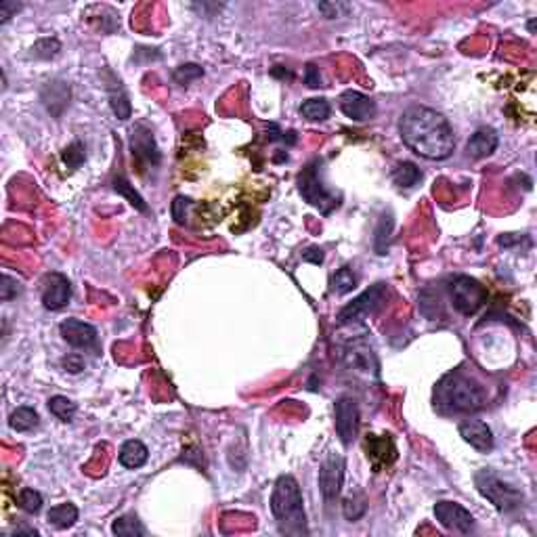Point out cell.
Here are the masks:
<instances>
[{
    "mask_svg": "<svg viewBox=\"0 0 537 537\" xmlns=\"http://www.w3.org/2000/svg\"><path fill=\"white\" fill-rule=\"evenodd\" d=\"M403 143L420 157L430 162L447 160L455 151V134L449 120L430 108L413 105L399 118Z\"/></svg>",
    "mask_w": 537,
    "mask_h": 537,
    "instance_id": "obj_1",
    "label": "cell"
},
{
    "mask_svg": "<svg viewBox=\"0 0 537 537\" xmlns=\"http://www.w3.org/2000/svg\"><path fill=\"white\" fill-rule=\"evenodd\" d=\"M271 510H273V517H275L281 533H292V536L306 533V515H304L302 491L294 477L281 474L275 481V487L271 493Z\"/></svg>",
    "mask_w": 537,
    "mask_h": 537,
    "instance_id": "obj_2",
    "label": "cell"
},
{
    "mask_svg": "<svg viewBox=\"0 0 537 537\" xmlns=\"http://www.w3.org/2000/svg\"><path fill=\"white\" fill-rule=\"evenodd\" d=\"M436 401L439 405H445L449 411L470 413V411H477L483 407L485 391L477 380H472L460 372H453L441 380V384L436 389Z\"/></svg>",
    "mask_w": 537,
    "mask_h": 537,
    "instance_id": "obj_3",
    "label": "cell"
},
{
    "mask_svg": "<svg viewBox=\"0 0 537 537\" xmlns=\"http://www.w3.org/2000/svg\"><path fill=\"white\" fill-rule=\"evenodd\" d=\"M298 191L300 195L315 206L321 214H330L334 208L340 206V198L330 191L321 181V162L313 160L298 176Z\"/></svg>",
    "mask_w": 537,
    "mask_h": 537,
    "instance_id": "obj_4",
    "label": "cell"
},
{
    "mask_svg": "<svg viewBox=\"0 0 537 537\" xmlns=\"http://www.w3.org/2000/svg\"><path fill=\"white\" fill-rule=\"evenodd\" d=\"M474 485H477L479 493L483 498H487L500 512H512L523 502V493L517 487L504 483L491 470H479L474 474Z\"/></svg>",
    "mask_w": 537,
    "mask_h": 537,
    "instance_id": "obj_5",
    "label": "cell"
},
{
    "mask_svg": "<svg viewBox=\"0 0 537 537\" xmlns=\"http://www.w3.org/2000/svg\"><path fill=\"white\" fill-rule=\"evenodd\" d=\"M389 298V287L384 283H376L368 287L363 294H359L353 302H349L340 313H338V323L340 325H351V323H361L368 317L376 315L382 304Z\"/></svg>",
    "mask_w": 537,
    "mask_h": 537,
    "instance_id": "obj_6",
    "label": "cell"
},
{
    "mask_svg": "<svg viewBox=\"0 0 537 537\" xmlns=\"http://www.w3.org/2000/svg\"><path fill=\"white\" fill-rule=\"evenodd\" d=\"M449 296L451 304L458 313L464 317H472L485 302H487V290L468 275H455L449 283Z\"/></svg>",
    "mask_w": 537,
    "mask_h": 537,
    "instance_id": "obj_7",
    "label": "cell"
},
{
    "mask_svg": "<svg viewBox=\"0 0 537 537\" xmlns=\"http://www.w3.org/2000/svg\"><path fill=\"white\" fill-rule=\"evenodd\" d=\"M434 519L439 521V525H443L447 531H455V533H470L474 529V519L472 515L458 502H447L441 500L434 504Z\"/></svg>",
    "mask_w": 537,
    "mask_h": 537,
    "instance_id": "obj_8",
    "label": "cell"
},
{
    "mask_svg": "<svg viewBox=\"0 0 537 537\" xmlns=\"http://www.w3.org/2000/svg\"><path fill=\"white\" fill-rule=\"evenodd\" d=\"M342 481H344V460L338 453H328L319 470V489L328 504H332L340 496Z\"/></svg>",
    "mask_w": 537,
    "mask_h": 537,
    "instance_id": "obj_9",
    "label": "cell"
},
{
    "mask_svg": "<svg viewBox=\"0 0 537 537\" xmlns=\"http://www.w3.org/2000/svg\"><path fill=\"white\" fill-rule=\"evenodd\" d=\"M336 432L344 445H351L359 432V407L351 397H342L336 401Z\"/></svg>",
    "mask_w": 537,
    "mask_h": 537,
    "instance_id": "obj_10",
    "label": "cell"
},
{
    "mask_svg": "<svg viewBox=\"0 0 537 537\" xmlns=\"http://www.w3.org/2000/svg\"><path fill=\"white\" fill-rule=\"evenodd\" d=\"M72 298V283L61 273H48L42 283V304L48 311H59L67 306Z\"/></svg>",
    "mask_w": 537,
    "mask_h": 537,
    "instance_id": "obj_11",
    "label": "cell"
},
{
    "mask_svg": "<svg viewBox=\"0 0 537 537\" xmlns=\"http://www.w3.org/2000/svg\"><path fill=\"white\" fill-rule=\"evenodd\" d=\"M344 361L351 370L363 374L368 378L378 374V361H376L374 349L363 340L349 342V347L344 349Z\"/></svg>",
    "mask_w": 537,
    "mask_h": 537,
    "instance_id": "obj_12",
    "label": "cell"
},
{
    "mask_svg": "<svg viewBox=\"0 0 537 537\" xmlns=\"http://www.w3.org/2000/svg\"><path fill=\"white\" fill-rule=\"evenodd\" d=\"M131 149H133V155L141 164L157 166L162 162V155H160V149L155 145L153 133L145 124H138V127L133 129V133H131Z\"/></svg>",
    "mask_w": 537,
    "mask_h": 537,
    "instance_id": "obj_13",
    "label": "cell"
},
{
    "mask_svg": "<svg viewBox=\"0 0 537 537\" xmlns=\"http://www.w3.org/2000/svg\"><path fill=\"white\" fill-rule=\"evenodd\" d=\"M63 340L74 349H91L97 342V330L82 319H65L59 325Z\"/></svg>",
    "mask_w": 537,
    "mask_h": 537,
    "instance_id": "obj_14",
    "label": "cell"
},
{
    "mask_svg": "<svg viewBox=\"0 0 537 537\" xmlns=\"http://www.w3.org/2000/svg\"><path fill=\"white\" fill-rule=\"evenodd\" d=\"M340 110L347 118H351L355 122H365V120L374 118L376 103L359 91H347L340 97Z\"/></svg>",
    "mask_w": 537,
    "mask_h": 537,
    "instance_id": "obj_15",
    "label": "cell"
},
{
    "mask_svg": "<svg viewBox=\"0 0 537 537\" xmlns=\"http://www.w3.org/2000/svg\"><path fill=\"white\" fill-rule=\"evenodd\" d=\"M460 436L481 453H489L493 449V432L481 420H466L460 424Z\"/></svg>",
    "mask_w": 537,
    "mask_h": 537,
    "instance_id": "obj_16",
    "label": "cell"
},
{
    "mask_svg": "<svg viewBox=\"0 0 537 537\" xmlns=\"http://www.w3.org/2000/svg\"><path fill=\"white\" fill-rule=\"evenodd\" d=\"M365 451L370 462L374 464L376 472H380L384 466H391L397 458V449L393 445L391 439L387 436H376V434H368L365 439Z\"/></svg>",
    "mask_w": 537,
    "mask_h": 537,
    "instance_id": "obj_17",
    "label": "cell"
},
{
    "mask_svg": "<svg viewBox=\"0 0 537 537\" xmlns=\"http://www.w3.org/2000/svg\"><path fill=\"white\" fill-rule=\"evenodd\" d=\"M498 133L493 129H479L477 133L472 134L466 143V153L472 157V160H483L487 155H491L496 149H498Z\"/></svg>",
    "mask_w": 537,
    "mask_h": 537,
    "instance_id": "obj_18",
    "label": "cell"
},
{
    "mask_svg": "<svg viewBox=\"0 0 537 537\" xmlns=\"http://www.w3.org/2000/svg\"><path fill=\"white\" fill-rule=\"evenodd\" d=\"M42 101L46 105V110L53 116H61V112L67 108L70 103V86L63 80H53L46 82V86L42 89Z\"/></svg>",
    "mask_w": 537,
    "mask_h": 537,
    "instance_id": "obj_19",
    "label": "cell"
},
{
    "mask_svg": "<svg viewBox=\"0 0 537 537\" xmlns=\"http://www.w3.org/2000/svg\"><path fill=\"white\" fill-rule=\"evenodd\" d=\"M118 460L124 468H141L145 466V462L149 460V451L147 447L138 441V439H129L118 453Z\"/></svg>",
    "mask_w": 537,
    "mask_h": 537,
    "instance_id": "obj_20",
    "label": "cell"
},
{
    "mask_svg": "<svg viewBox=\"0 0 537 537\" xmlns=\"http://www.w3.org/2000/svg\"><path fill=\"white\" fill-rule=\"evenodd\" d=\"M48 523L55 527V529H70L76 525L78 521V508L70 502L65 504H59V506H53L46 515Z\"/></svg>",
    "mask_w": 537,
    "mask_h": 537,
    "instance_id": "obj_21",
    "label": "cell"
},
{
    "mask_svg": "<svg viewBox=\"0 0 537 537\" xmlns=\"http://www.w3.org/2000/svg\"><path fill=\"white\" fill-rule=\"evenodd\" d=\"M393 227H395V221H393V214H382L380 221H378V227H376V233H374V250L376 254L384 257L387 250H389V244H391V238H393Z\"/></svg>",
    "mask_w": 537,
    "mask_h": 537,
    "instance_id": "obj_22",
    "label": "cell"
},
{
    "mask_svg": "<svg viewBox=\"0 0 537 537\" xmlns=\"http://www.w3.org/2000/svg\"><path fill=\"white\" fill-rule=\"evenodd\" d=\"M110 91V105L114 110V114L120 118V120H129L131 114H133V105L129 101V95L124 93V89L120 86V82H112V86L108 89Z\"/></svg>",
    "mask_w": 537,
    "mask_h": 537,
    "instance_id": "obj_23",
    "label": "cell"
},
{
    "mask_svg": "<svg viewBox=\"0 0 537 537\" xmlns=\"http://www.w3.org/2000/svg\"><path fill=\"white\" fill-rule=\"evenodd\" d=\"M330 103L325 99H306L300 105V116L309 122H323L330 118Z\"/></svg>",
    "mask_w": 537,
    "mask_h": 537,
    "instance_id": "obj_24",
    "label": "cell"
},
{
    "mask_svg": "<svg viewBox=\"0 0 537 537\" xmlns=\"http://www.w3.org/2000/svg\"><path fill=\"white\" fill-rule=\"evenodd\" d=\"M420 179H422V170H420L415 164H411V162H401V164H397L395 170H393V181H395V185L401 187V189L413 187Z\"/></svg>",
    "mask_w": 537,
    "mask_h": 537,
    "instance_id": "obj_25",
    "label": "cell"
},
{
    "mask_svg": "<svg viewBox=\"0 0 537 537\" xmlns=\"http://www.w3.org/2000/svg\"><path fill=\"white\" fill-rule=\"evenodd\" d=\"M38 424V413L36 409L32 407H17L11 418H8V426L17 432H25V430H32L34 426Z\"/></svg>",
    "mask_w": 537,
    "mask_h": 537,
    "instance_id": "obj_26",
    "label": "cell"
},
{
    "mask_svg": "<svg viewBox=\"0 0 537 537\" xmlns=\"http://www.w3.org/2000/svg\"><path fill=\"white\" fill-rule=\"evenodd\" d=\"M112 533L120 537H141L145 533V529H143L141 521H138L134 515H124V517H120V519L114 521Z\"/></svg>",
    "mask_w": 537,
    "mask_h": 537,
    "instance_id": "obj_27",
    "label": "cell"
},
{
    "mask_svg": "<svg viewBox=\"0 0 537 537\" xmlns=\"http://www.w3.org/2000/svg\"><path fill=\"white\" fill-rule=\"evenodd\" d=\"M46 405H48V411H51L55 418H59L61 422H72L74 415H76V411H78L76 403L72 401V399H67V397H61V395L51 397Z\"/></svg>",
    "mask_w": 537,
    "mask_h": 537,
    "instance_id": "obj_28",
    "label": "cell"
},
{
    "mask_svg": "<svg viewBox=\"0 0 537 537\" xmlns=\"http://www.w3.org/2000/svg\"><path fill=\"white\" fill-rule=\"evenodd\" d=\"M357 287V275L353 273L351 267H342L338 268L334 275H332V292L336 294H349Z\"/></svg>",
    "mask_w": 537,
    "mask_h": 537,
    "instance_id": "obj_29",
    "label": "cell"
},
{
    "mask_svg": "<svg viewBox=\"0 0 537 537\" xmlns=\"http://www.w3.org/2000/svg\"><path fill=\"white\" fill-rule=\"evenodd\" d=\"M368 512V500L363 493H353L342 502V515L347 521H359Z\"/></svg>",
    "mask_w": 537,
    "mask_h": 537,
    "instance_id": "obj_30",
    "label": "cell"
},
{
    "mask_svg": "<svg viewBox=\"0 0 537 537\" xmlns=\"http://www.w3.org/2000/svg\"><path fill=\"white\" fill-rule=\"evenodd\" d=\"M114 191L116 193H120V195H124L131 204H133L136 210H141V212H147V204H145V200L134 191V187L120 174V176H116L114 179Z\"/></svg>",
    "mask_w": 537,
    "mask_h": 537,
    "instance_id": "obj_31",
    "label": "cell"
},
{
    "mask_svg": "<svg viewBox=\"0 0 537 537\" xmlns=\"http://www.w3.org/2000/svg\"><path fill=\"white\" fill-rule=\"evenodd\" d=\"M59 51H61V42L57 38H40L32 46V55L38 59H53L59 55Z\"/></svg>",
    "mask_w": 537,
    "mask_h": 537,
    "instance_id": "obj_32",
    "label": "cell"
},
{
    "mask_svg": "<svg viewBox=\"0 0 537 537\" xmlns=\"http://www.w3.org/2000/svg\"><path fill=\"white\" fill-rule=\"evenodd\" d=\"M42 496L36 489H21L19 491V508L27 515H36L42 508Z\"/></svg>",
    "mask_w": 537,
    "mask_h": 537,
    "instance_id": "obj_33",
    "label": "cell"
},
{
    "mask_svg": "<svg viewBox=\"0 0 537 537\" xmlns=\"http://www.w3.org/2000/svg\"><path fill=\"white\" fill-rule=\"evenodd\" d=\"M84 160H86V151L80 141H74L72 145L63 149V162L67 164V168H78Z\"/></svg>",
    "mask_w": 537,
    "mask_h": 537,
    "instance_id": "obj_34",
    "label": "cell"
},
{
    "mask_svg": "<svg viewBox=\"0 0 537 537\" xmlns=\"http://www.w3.org/2000/svg\"><path fill=\"white\" fill-rule=\"evenodd\" d=\"M202 76H204V70H202L200 65H195V63H185V65H181V67L174 70V80H176L179 84H187V82L198 80V78H202Z\"/></svg>",
    "mask_w": 537,
    "mask_h": 537,
    "instance_id": "obj_35",
    "label": "cell"
},
{
    "mask_svg": "<svg viewBox=\"0 0 537 537\" xmlns=\"http://www.w3.org/2000/svg\"><path fill=\"white\" fill-rule=\"evenodd\" d=\"M21 294V283L15 279V277H11V275H2V285H0V298L4 300V302H8V300H13V298H17Z\"/></svg>",
    "mask_w": 537,
    "mask_h": 537,
    "instance_id": "obj_36",
    "label": "cell"
},
{
    "mask_svg": "<svg viewBox=\"0 0 537 537\" xmlns=\"http://www.w3.org/2000/svg\"><path fill=\"white\" fill-rule=\"evenodd\" d=\"M189 200L185 195H176L172 202V219L176 225H185V216H187V208H189Z\"/></svg>",
    "mask_w": 537,
    "mask_h": 537,
    "instance_id": "obj_37",
    "label": "cell"
},
{
    "mask_svg": "<svg viewBox=\"0 0 537 537\" xmlns=\"http://www.w3.org/2000/svg\"><path fill=\"white\" fill-rule=\"evenodd\" d=\"M304 84L309 89H319L321 86V74H319V67L315 63H309L304 67Z\"/></svg>",
    "mask_w": 537,
    "mask_h": 537,
    "instance_id": "obj_38",
    "label": "cell"
},
{
    "mask_svg": "<svg viewBox=\"0 0 537 537\" xmlns=\"http://www.w3.org/2000/svg\"><path fill=\"white\" fill-rule=\"evenodd\" d=\"M21 8L19 2H13V0H2L0 2V23H6L17 11Z\"/></svg>",
    "mask_w": 537,
    "mask_h": 537,
    "instance_id": "obj_39",
    "label": "cell"
},
{
    "mask_svg": "<svg viewBox=\"0 0 537 537\" xmlns=\"http://www.w3.org/2000/svg\"><path fill=\"white\" fill-rule=\"evenodd\" d=\"M319 11H321L325 17L334 19V17H338V13H340V11H349V4H330V2H319Z\"/></svg>",
    "mask_w": 537,
    "mask_h": 537,
    "instance_id": "obj_40",
    "label": "cell"
},
{
    "mask_svg": "<svg viewBox=\"0 0 537 537\" xmlns=\"http://www.w3.org/2000/svg\"><path fill=\"white\" fill-rule=\"evenodd\" d=\"M63 365L67 368V372H72V374H80V372L84 370V359H82L80 355H70V357H65V359H63Z\"/></svg>",
    "mask_w": 537,
    "mask_h": 537,
    "instance_id": "obj_41",
    "label": "cell"
},
{
    "mask_svg": "<svg viewBox=\"0 0 537 537\" xmlns=\"http://www.w3.org/2000/svg\"><path fill=\"white\" fill-rule=\"evenodd\" d=\"M302 259H304L306 263H313V265H321V263H323V252H321V248H315V246H311V248H306V250L302 252Z\"/></svg>",
    "mask_w": 537,
    "mask_h": 537,
    "instance_id": "obj_42",
    "label": "cell"
},
{
    "mask_svg": "<svg viewBox=\"0 0 537 537\" xmlns=\"http://www.w3.org/2000/svg\"><path fill=\"white\" fill-rule=\"evenodd\" d=\"M536 30V19L533 21H529V32H533Z\"/></svg>",
    "mask_w": 537,
    "mask_h": 537,
    "instance_id": "obj_43",
    "label": "cell"
}]
</instances>
